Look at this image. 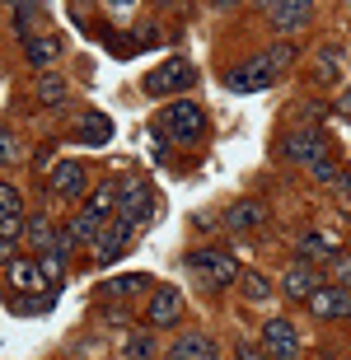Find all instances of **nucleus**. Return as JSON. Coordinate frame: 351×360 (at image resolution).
<instances>
[{"instance_id":"nucleus-15","label":"nucleus","mask_w":351,"mask_h":360,"mask_svg":"<svg viewBox=\"0 0 351 360\" xmlns=\"http://www.w3.org/2000/svg\"><path fill=\"white\" fill-rule=\"evenodd\" d=\"M5 285H10V290H28V295H38V290H47L52 281L42 276L38 257H14V262H5Z\"/></svg>"},{"instance_id":"nucleus-29","label":"nucleus","mask_w":351,"mask_h":360,"mask_svg":"<svg viewBox=\"0 0 351 360\" xmlns=\"http://www.w3.org/2000/svg\"><path fill=\"white\" fill-rule=\"evenodd\" d=\"M0 215H24V192L14 183H0Z\"/></svg>"},{"instance_id":"nucleus-16","label":"nucleus","mask_w":351,"mask_h":360,"mask_svg":"<svg viewBox=\"0 0 351 360\" xmlns=\"http://www.w3.org/2000/svg\"><path fill=\"white\" fill-rule=\"evenodd\" d=\"M164 360H220V347L206 333H183V337H174V342H169Z\"/></svg>"},{"instance_id":"nucleus-17","label":"nucleus","mask_w":351,"mask_h":360,"mask_svg":"<svg viewBox=\"0 0 351 360\" xmlns=\"http://www.w3.org/2000/svg\"><path fill=\"white\" fill-rule=\"evenodd\" d=\"M117 206H122V183H98L94 192L84 197V211L94 215V220H103V225L117 220Z\"/></svg>"},{"instance_id":"nucleus-10","label":"nucleus","mask_w":351,"mask_h":360,"mask_svg":"<svg viewBox=\"0 0 351 360\" xmlns=\"http://www.w3.org/2000/svg\"><path fill=\"white\" fill-rule=\"evenodd\" d=\"M328 281L319 276V267H309V262H291L286 267V276H281V295H291V300H305L309 304L314 295L324 290Z\"/></svg>"},{"instance_id":"nucleus-12","label":"nucleus","mask_w":351,"mask_h":360,"mask_svg":"<svg viewBox=\"0 0 351 360\" xmlns=\"http://www.w3.org/2000/svg\"><path fill=\"white\" fill-rule=\"evenodd\" d=\"M276 80V70L267 66V56H253V61H243V66L230 70V94H257V89H267V84Z\"/></svg>"},{"instance_id":"nucleus-7","label":"nucleus","mask_w":351,"mask_h":360,"mask_svg":"<svg viewBox=\"0 0 351 360\" xmlns=\"http://www.w3.org/2000/svg\"><path fill=\"white\" fill-rule=\"evenodd\" d=\"M155 215V192H150L141 178H132V183H122V206H117V220H127L132 229H141Z\"/></svg>"},{"instance_id":"nucleus-24","label":"nucleus","mask_w":351,"mask_h":360,"mask_svg":"<svg viewBox=\"0 0 351 360\" xmlns=\"http://www.w3.org/2000/svg\"><path fill=\"white\" fill-rule=\"evenodd\" d=\"M33 94H38V103L42 108H61L70 98V89H66V75H38V84H33Z\"/></svg>"},{"instance_id":"nucleus-20","label":"nucleus","mask_w":351,"mask_h":360,"mask_svg":"<svg viewBox=\"0 0 351 360\" xmlns=\"http://www.w3.org/2000/svg\"><path fill=\"white\" fill-rule=\"evenodd\" d=\"M56 239H61V229L47 220V215H28V229H24V243L33 248V253H47V248H56Z\"/></svg>"},{"instance_id":"nucleus-33","label":"nucleus","mask_w":351,"mask_h":360,"mask_svg":"<svg viewBox=\"0 0 351 360\" xmlns=\"http://www.w3.org/2000/svg\"><path fill=\"white\" fill-rule=\"evenodd\" d=\"M234 356H239V360H272L262 347H248V342H239V347H234Z\"/></svg>"},{"instance_id":"nucleus-5","label":"nucleus","mask_w":351,"mask_h":360,"mask_svg":"<svg viewBox=\"0 0 351 360\" xmlns=\"http://www.w3.org/2000/svg\"><path fill=\"white\" fill-rule=\"evenodd\" d=\"M262 14H267V24L281 33V38H291V33H300V28L314 24V5L309 0H272V5H262Z\"/></svg>"},{"instance_id":"nucleus-21","label":"nucleus","mask_w":351,"mask_h":360,"mask_svg":"<svg viewBox=\"0 0 351 360\" xmlns=\"http://www.w3.org/2000/svg\"><path fill=\"white\" fill-rule=\"evenodd\" d=\"M38 267H42V276L52 281V285H61V281H66V267H70V243L56 239V248L38 253Z\"/></svg>"},{"instance_id":"nucleus-8","label":"nucleus","mask_w":351,"mask_h":360,"mask_svg":"<svg viewBox=\"0 0 351 360\" xmlns=\"http://www.w3.org/2000/svg\"><path fill=\"white\" fill-rule=\"evenodd\" d=\"M61 56H66V42L56 38V33H33V38L24 42V61L33 70H42V75H52Z\"/></svg>"},{"instance_id":"nucleus-9","label":"nucleus","mask_w":351,"mask_h":360,"mask_svg":"<svg viewBox=\"0 0 351 360\" xmlns=\"http://www.w3.org/2000/svg\"><path fill=\"white\" fill-rule=\"evenodd\" d=\"M309 314H314V319H324V323L328 319H333V323L351 319V290H347V285H338V281H328L324 290L309 300Z\"/></svg>"},{"instance_id":"nucleus-30","label":"nucleus","mask_w":351,"mask_h":360,"mask_svg":"<svg viewBox=\"0 0 351 360\" xmlns=\"http://www.w3.org/2000/svg\"><path fill=\"white\" fill-rule=\"evenodd\" d=\"M0 164H5V169L19 164V136L14 131H0Z\"/></svg>"},{"instance_id":"nucleus-34","label":"nucleus","mask_w":351,"mask_h":360,"mask_svg":"<svg viewBox=\"0 0 351 360\" xmlns=\"http://www.w3.org/2000/svg\"><path fill=\"white\" fill-rule=\"evenodd\" d=\"M338 117H351V84H347V98H338Z\"/></svg>"},{"instance_id":"nucleus-4","label":"nucleus","mask_w":351,"mask_h":360,"mask_svg":"<svg viewBox=\"0 0 351 360\" xmlns=\"http://www.w3.org/2000/svg\"><path fill=\"white\" fill-rule=\"evenodd\" d=\"M47 192L52 197H66V201H80L89 192V169L80 160H61L47 169Z\"/></svg>"},{"instance_id":"nucleus-26","label":"nucleus","mask_w":351,"mask_h":360,"mask_svg":"<svg viewBox=\"0 0 351 360\" xmlns=\"http://www.w3.org/2000/svg\"><path fill=\"white\" fill-rule=\"evenodd\" d=\"M33 19H42V5H10V28L24 42L33 38V33H28V24H33Z\"/></svg>"},{"instance_id":"nucleus-19","label":"nucleus","mask_w":351,"mask_h":360,"mask_svg":"<svg viewBox=\"0 0 351 360\" xmlns=\"http://www.w3.org/2000/svg\"><path fill=\"white\" fill-rule=\"evenodd\" d=\"M295 262H338V243L328 239V234H305V239L295 243Z\"/></svg>"},{"instance_id":"nucleus-2","label":"nucleus","mask_w":351,"mask_h":360,"mask_svg":"<svg viewBox=\"0 0 351 360\" xmlns=\"http://www.w3.org/2000/svg\"><path fill=\"white\" fill-rule=\"evenodd\" d=\"M155 131L174 136V141H202V136H206V112L192 103V98H178V103L164 108V117H160Z\"/></svg>"},{"instance_id":"nucleus-6","label":"nucleus","mask_w":351,"mask_h":360,"mask_svg":"<svg viewBox=\"0 0 351 360\" xmlns=\"http://www.w3.org/2000/svg\"><path fill=\"white\" fill-rule=\"evenodd\" d=\"M183 319V295H178V285H155L150 290V304H146V328L155 333V328H174V323Z\"/></svg>"},{"instance_id":"nucleus-27","label":"nucleus","mask_w":351,"mask_h":360,"mask_svg":"<svg viewBox=\"0 0 351 360\" xmlns=\"http://www.w3.org/2000/svg\"><path fill=\"white\" fill-rule=\"evenodd\" d=\"M262 56H267V66L272 70H276V75H281V70L286 66H295V56H300V47H295V42H276V47H272V52H262Z\"/></svg>"},{"instance_id":"nucleus-11","label":"nucleus","mask_w":351,"mask_h":360,"mask_svg":"<svg viewBox=\"0 0 351 360\" xmlns=\"http://www.w3.org/2000/svg\"><path fill=\"white\" fill-rule=\"evenodd\" d=\"M262 351H267L272 360H291L300 351L295 323H291V319H267V323H262Z\"/></svg>"},{"instance_id":"nucleus-14","label":"nucleus","mask_w":351,"mask_h":360,"mask_svg":"<svg viewBox=\"0 0 351 360\" xmlns=\"http://www.w3.org/2000/svg\"><path fill=\"white\" fill-rule=\"evenodd\" d=\"M188 262H192L197 271H206V276L216 281V285H230V281H239V262H234L225 248H197Z\"/></svg>"},{"instance_id":"nucleus-13","label":"nucleus","mask_w":351,"mask_h":360,"mask_svg":"<svg viewBox=\"0 0 351 360\" xmlns=\"http://www.w3.org/2000/svg\"><path fill=\"white\" fill-rule=\"evenodd\" d=\"M132 239H136V229L127 225V220H113V225H103V234H98V243H94V262H98V267L117 262V257L132 248Z\"/></svg>"},{"instance_id":"nucleus-18","label":"nucleus","mask_w":351,"mask_h":360,"mask_svg":"<svg viewBox=\"0 0 351 360\" xmlns=\"http://www.w3.org/2000/svg\"><path fill=\"white\" fill-rule=\"evenodd\" d=\"M225 225L239 229V234L262 229V225H267V206H262V201H234L230 211H225Z\"/></svg>"},{"instance_id":"nucleus-28","label":"nucleus","mask_w":351,"mask_h":360,"mask_svg":"<svg viewBox=\"0 0 351 360\" xmlns=\"http://www.w3.org/2000/svg\"><path fill=\"white\" fill-rule=\"evenodd\" d=\"M155 356V337L150 333H132L127 337V360H150Z\"/></svg>"},{"instance_id":"nucleus-31","label":"nucleus","mask_w":351,"mask_h":360,"mask_svg":"<svg viewBox=\"0 0 351 360\" xmlns=\"http://www.w3.org/2000/svg\"><path fill=\"white\" fill-rule=\"evenodd\" d=\"M243 295H248V300H253V304H262V300H267L272 295V285H267V276H243Z\"/></svg>"},{"instance_id":"nucleus-1","label":"nucleus","mask_w":351,"mask_h":360,"mask_svg":"<svg viewBox=\"0 0 351 360\" xmlns=\"http://www.w3.org/2000/svg\"><path fill=\"white\" fill-rule=\"evenodd\" d=\"M192 84H197V66H192V61H183V56H169V61H160V66L141 80V89H146L150 98H164V94L192 89Z\"/></svg>"},{"instance_id":"nucleus-23","label":"nucleus","mask_w":351,"mask_h":360,"mask_svg":"<svg viewBox=\"0 0 351 360\" xmlns=\"http://www.w3.org/2000/svg\"><path fill=\"white\" fill-rule=\"evenodd\" d=\"M75 136H80L84 146H108L113 141V117H103V112H84Z\"/></svg>"},{"instance_id":"nucleus-32","label":"nucleus","mask_w":351,"mask_h":360,"mask_svg":"<svg viewBox=\"0 0 351 360\" xmlns=\"http://www.w3.org/2000/svg\"><path fill=\"white\" fill-rule=\"evenodd\" d=\"M333 281L351 290V253H338V262H333Z\"/></svg>"},{"instance_id":"nucleus-3","label":"nucleus","mask_w":351,"mask_h":360,"mask_svg":"<svg viewBox=\"0 0 351 360\" xmlns=\"http://www.w3.org/2000/svg\"><path fill=\"white\" fill-rule=\"evenodd\" d=\"M281 155L291 164H305V169H314L319 160H328V141L319 127H295V131L281 141Z\"/></svg>"},{"instance_id":"nucleus-25","label":"nucleus","mask_w":351,"mask_h":360,"mask_svg":"<svg viewBox=\"0 0 351 360\" xmlns=\"http://www.w3.org/2000/svg\"><path fill=\"white\" fill-rule=\"evenodd\" d=\"M141 290H150V276H146V271H127V276L103 281V295H108V300H127V295H141Z\"/></svg>"},{"instance_id":"nucleus-22","label":"nucleus","mask_w":351,"mask_h":360,"mask_svg":"<svg viewBox=\"0 0 351 360\" xmlns=\"http://www.w3.org/2000/svg\"><path fill=\"white\" fill-rule=\"evenodd\" d=\"M98 234H103V220H94L89 211H80L66 229H61V239H66L70 248H75V243H98Z\"/></svg>"}]
</instances>
